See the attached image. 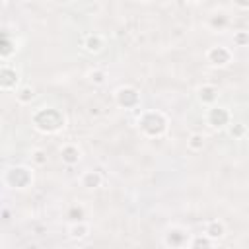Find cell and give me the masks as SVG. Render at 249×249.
<instances>
[{
    "label": "cell",
    "mask_w": 249,
    "mask_h": 249,
    "mask_svg": "<svg viewBox=\"0 0 249 249\" xmlns=\"http://www.w3.org/2000/svg\"><path fill=\"white\" fill-rule=\"evenodd\" d=\"M31 126L45 136H53L66 128V117L56 107H51V105L39 107L31 115Z\"/></svg>",
    "instance_id": "1"
},
{
    "label": "cell",
    "mask_w": 249,
    "mask_h": 249,
    "mask_svg": "<svg viewBox=\"0 0 249 249\" xmlns=\"http://www.w3.org/2000/svg\"><path fill=\"white\" fill-rule=\"evenodd\" d=\"M136 128L144 138L156 140V138H161L167 134L169 119L160 109H144V111H140V115L136 119Z\"/></svg>",
    "instance_id": "2"
},
{
    "label": "cell",
    "mask_w": 249,
    "mask_h": 249,
    "mask_svg": "<svg viewBox=\"0 0 249 249\" xmlns=\"http://www.w3.org/2000/svg\"><path fill=\"white\" fill-rule=\"evenodd\" d=\"M33 181H35V175L29 165H21V163L10 165L2 173L4 187L12 191H27L29 187H33Z\"/></svg>",
    "instance_id": "3"
},
{
    "label": "cell",
    "mask_w": 249,
    "mask_h": 249,
    "mask_svg": "<svg viewBox=\"0 0 249 249\" xmlns=\"http://www.w3.org/2000/svg\"><path fill=\"white\" fill-rule=\"evenodd\" d=\"M113 99L115 103L121 107V109H126V111H132V109H138L140 107V101H142V95H140V89L130 86V84H124V86H119L113 93Z\"/></svg>",
    "instance_id": "4"
},
{
    "label": "cell",
    "mask_w": 249,
    "mask_h": 249,
    "mask_svg": "<svg viewBox=\"0 0 249 249\" xmlns=\"http://www.w3.org/2000/svg\"><path fill=\"white\" fill-rule=\"evenodd\" d=\"M206 124L214 130H226L230 126V123L233 121V115L231 111L226 107V105H212V107H206Z\"/></svg>",
    "instance_id": "5"
},
{
    "label": "cell",
    "mask_w": 249,
    "mask_h": 249,
    "mask_svg": "<svg viewBox=\"0 0 249 249\" xmlns=\"http://www.w3.org/2000/svg\"><path fill=\"white\" fill-rule=\"evenodd\" d=\"M21 82V72L8 60V62H0V89L4 93H16Z\"/></svg>",
    "instance_id": "6"
},
{
    "label": "cell",
    "mask_w": 249,
    "mask_h": 249,
    "mask_svg": "<svg viewBox=\"0 0 249 249\" xmlns=\"http://www.w3.org/2000/svg\"><path fill=\"white\" fill-rule=\"evenodd\" d=\"M204 58H206V62H208L212 68H228V66L233 62V53H231L230 47L212 45V47L206 49Z\"/></svg>",
    "instance_id": "7"
},
{
    "label": "cell",
    "mask_w": 249,
    "mask_h": 249,
    "mask_svg": "<svg viewBox=\"0 0 249 249\" xmlns=\"http://www.w3.org/2000/svg\"><path fill=\"white\" fill-rule=\"evenodd\" d=\"M191 231L183 226H169L165 231H163V239L161 243L165 247H171V249H183V247H189V241H191Z\"/></svg>",
    "instance_id": "8"
},
{
    "label": "cell",
    "mask_w": 249,
    "mask_h": 249,
    "mask_svg": "<svg viewBox=\"0 0 249 249\" xmlns=\"http://www.w3.org/2000/svg\"><path fill=\"white\" fill-rule=\"evenodd\" d=\"M58 156H60V161L66 165V167H74L82 161V148L74 142H64L60 148H58Z\"/></svg>",
    "instance_id": "9"
},
{
    "label": "cell",
    "mask_w": 249,
    "mask_h": 249,
    "mask_svg": "<svg viewBox=\"0 0 249 249\" xmlns=\"http://www.w3.org/2000/svg\"><path fill=\"white\" fill-rule=\"evenodd\" d=\"M196 99L202 107H212L220 99V89L214 84H200L196 88Z\"/></svg>",
    "instance_id": "10"
},
{
    "label": "cell",
    "mask_w": 249,
    "mask_h": 249,
    "mask_svg": "<svg viewBox=\"0 0 249 249\" xmlns=\"http://www.w3.org/2000/svg\"><path fill=\"white\" fill-rule=\"evenodd\" d=\"M18 45H19V43H18L16 35H12L10 31H2V41H0V60H2V62H8V60L19 51Z\"/></svg>",
    "instance_id": "11"
},
{
    "label": "cell",
    "mask_w": 249,
    "mask_h": 249,
    "mask_svg": "<svg viewBox=\"0 0 249 249\" xmlns=\"http://www.w3.org/2000/svg\"><path fill=\"white\" fill-rule=\"evenodd\" d=\"M80 185L88 191H95L103 185V173L99 169H88L80 175Z\"/></svg>",
    "instance_id": "12"
},
{
    "label": "cell",
    "mask_w": 249,
    "mask_h": 249,
    "mask_svg": "<svg viewBox=\"0 0 249 249\" xmlns=\"http://www.w3.org/2000/svg\"><path fill=\"white\" fill-rule=\"evenodd\" d=\"M89 233H91V226H89V222H86V220L68 224V237H70L72 241H78V243H80V241L88 239Z\"/></svg>",
    "instance_id": "13"
},
{
    "label": "cell",
    "mask_w": 249,
    "mask_h": 249,
    "mask_svg": "<svg viewBox=\"0 0 249 249\" xmlns=\"http://www.w3.org/2000/svg\"><path fill=\"white\" fill-rule=\"evenodd\" d=\"M206 27H208V29H212V31H216V33H224V31L230 27V16H228L224 10L214 12V14H210V16H208Z\"/></svg>",
    "instance_id": "14"
},
{
    "label": "cell",
    "mask_w": 249,
    "mask_h": 249,
    "mask_svg": "<svg viewBox=\"0 0 249 249\" xmlns=\"http://www.w3.org/2000/svg\"><path fill=\"white\" fill-rule=\"evenodd\" d=\"M204 233L208 237H212L214 241H222L226 237V233H228V226H226V222L214 218V220H208L204 224Z\"/></svg>",
    "instance_id": "15"
},
{
    "label": "cell",
    "mask_w": 249,
    "mask_h": 249,
    "mask_svg": "<svg viewBox=\"0 0 249 249\" xmlns=\"http://www.w3.org/2000/svg\"><path fill=\"white\" fill-rule=\"evenodd\" d=\"M105 47V39L101 33H89L84 37V51L89 54H99Z\"/></svg>",
    "instance_id": "16"
},
{
    "label": "cell",
    "mask_w": 249,
    "mask_h": 249,
    "mask_svg": "<svg viewBox=\"0 0 249 249\" xmlns=\"http://www.w3.org/2000/svg\"><path fill=\"white\" fill-rule=\"evenodd\" d=\"M64 216H66L68 224H72V222H82V220L88 218V210H86V206H84L82 202H76V204H70V206L66 208Z\"/></svg>",
    "instance_id": "17"
},
{
    "label": "cell",
    "mask_w": 249,
    "mask_h": 249,
    "mask_svg": "<svg viewBox=\"0 0 249 249\" xmlns=\"http://www.w3.org/2000/svg\"><path fill=\"white\" fill-rule=\"evenodd\" d=\"M216 245H218V241H214L206 233H193L191 241H189V249H210Z\"/></svg>",
    "instance_id": "18"
},
{
    "label": "cell",
    "mask_w": 249,
    "mask_h": 249,
    "mask_svg": "<svg viewBox=\"0 0 249 249\" xmlns=\"http://www.w3.org/2000/svg\"><path fill=\"white\" fill-rule=\"evenodd\" d=\"M206 146V136L202 132H191L187 138V150L189 152H202Z\"/></svg>",
    "instance_id": "19"
},
{
    "label": "cell",
    "mask_w": 249,
    "mask_h": 249,
    "mask_svg": "<svg viewBox=\"0 0 249 249\" xmlns=\"http://www.w3.org/2000/svg\"><path fill=\"white\" fill-rule=\"evenodd\" d=\"M35 99V89L31 86H19L16 91V101L19 105H29Z\"/></svg>",
    "instance_id": "20"
},
{
    "label": "cell",
    "mask_w": 249,
    "mask_h": 249,
    "mask_svg": "<svg viewBox=\"0 0 249 249\" xmlns=\"http://www.w3.org/2000/svg\"><path fill=\"white\" fill-rule=\"evenodd\" d=\"M226 130H228V134H230L233 140H243V138L249 134V128H247V124H243V123H237V121H231V123H230V126H228Z\"/></svg>",
    "instance_id": "21"
},
{
    "label": "cell",
    "mask_w": 249,
    "mask_h": 249,
    "mask_svg": "<svg viewBox=\"0 0 249 249\" xmlns=\"http://www.w3.org/2000/svg\"><path fill=\"white\" fill-rule=\"evenodd\" d=\"M86 76H88V82L93 86H103L107 82V72L103 68H91Z\"/></svg>",
    "instance_id": "22"
},
{
    "label": "cell",
    "mask_w": 249,
    "mask_h": 249,
    "mask_svg": "<svg viewBox=\"0 0 249 249\" xmlns=\"http://www.w3.org/2000/svg\"><path fill=\"white\" fill-rule=\"evenodd\" d=\"M31 163H33L35 167H43V165H47V163H49L47 150H43V148H33V150H31Z\"/></svg>",
    "instance_id": "23"
},
{
    "label": "cell",
    "mask_w": 249,
    "mask_h": 249,
    "mask_svg": "<svg viewBox=\"0 0 249 249\" xmlns=\"http://www.w3.org/2000/svg\"><path fill=\"white\" fill-rule=\"evenodd\" d=\"M233 45L249 49V29H237L233 31Z\"/></svg>",
    "instance_id": "24"
},
{
    "label": "cell",
    "mask_w": 249,
    "mask_h": 249,
    "mask_svg": "<svg viewBox=\"0 0 249 249\" xmlns=\"http://www.w3.org/2000/svg\"><path fill=\"white\" fill-rule=\"evenodd\" d=\"M231 4H233L237 10H243V12L249 10V0H231Z\"/></svg>",
    "instance_id": "25"
},
{
    "label": "cell",
    "mask_w": 249,
    "mask_h": 249,
    "mask_svg": "<svg viewBox=\"0 0 249 249\" xmlns=\"http://www.w3.org/2000/svg\"><path fill=\"white\" fill-rule=\"evenodd\" d=\"M185 2H189V4H198V2H202V0H185Z\"/></svg>",
    "instance_id": "26"
},
{
    "label": "cell",
    "mask_w": 249,
    "mask_h": 249,
    "mask_svg": "<svg viewBox=\"0 0 249 249\" xmlns=\"http://www.w3.org/2000/svg\"><path fill=\"white\" fill-rule=\"evenodd\" d=\"M134 2H150V0H134Z\"/></svg>",
    "instance_id": "27"
},
{
    "label": "cell",
    "mask_w": 249,
    "mask_h": 249,
    "mask_svg": "<svg viewBox=\"0 0 249 249\" xmlns=\"http://www.w3.org/2000/svg\"><path fill=\"white\" fill-rule=\"evenodd\" d=\"M247 62H249V49H247Z\"/></svg>",
    "instance_id": "28"
},
{
    "label": "cell",
    "mask_w": 249,
    "mask_h": 249,
    "mask_svg": "<svg viewBox=\"0 0 249 249\" xmlns=\"http://www.w3.org/2000/svg\"><path fill=\"white\" fill-rule=\"evenodd\" d=\"M21 2H31V0H21Z\"/></svg>",
    "instance_id": "29"
}]
</instances>
